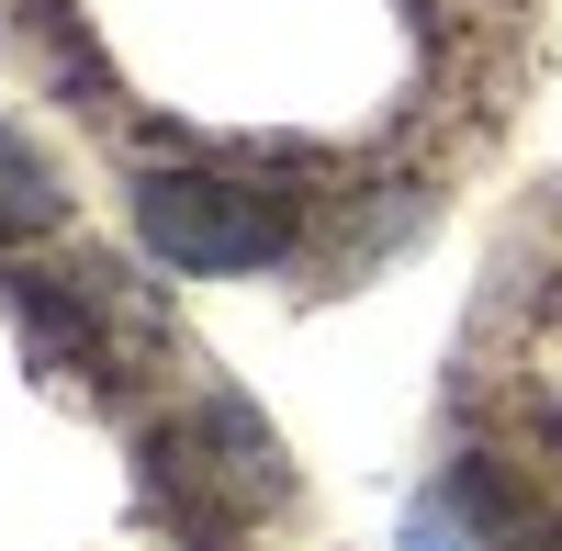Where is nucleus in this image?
I'll use <instances>...</instances> for the list:
<instances>
[{"instance_id": "obj_1", "label": "nucleus", "mask_w": 562, "mask_h": 551, "mask_svg": "<svg viewBox=\"0 0 562 551\" xmlns=\"http://www.w3.org/2000/svg\"><path fill=\"white\" fill-rule=\"evenodd\" d=\"M135 237L192 282H237V270L293 259L304 203L281 180H237V169H147L135 180Z\"/></svg>"}, {"instance_id": "obj_2", "label": "nucleus", "mask_w": 562, "mask_h": 551, "mask_svg": "<svg viewBox=\"0 0 562 551\" xmlns=\"http://www.w3.org/2000/svg\"><path fill=\"white\" fill-rule=\"evenodd\" d=\"M158 473H169V495H192V518H248L281 495V450L248 405H203L192 428L158 439Z\"/></svg>"}, {"instance_id": "obj_3", "label": "nucleus", "mask_w": 562, "mask_h": 551, "mask_svg": "<svg viewBox=\"0 0 562 551\" xmlns=\"http://www.w3.org/2000/svg\"><path fill=\"white\" fill-rule=\"evenodd\" d=\"M45 225H68V180H57V158H45L23 124H0V248L45 237Z\"/></svg>"}]
</instances>
